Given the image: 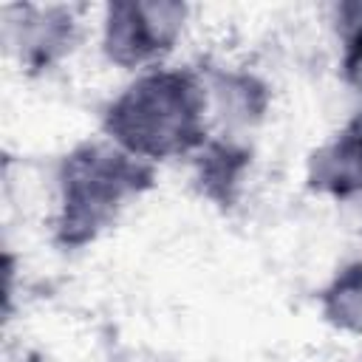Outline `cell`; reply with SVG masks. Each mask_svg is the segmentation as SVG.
Segmentation results:
<instances>
[{"label":"cell","instance_id":"cell-1","mask_svg":"<svg viewBox=\"0 0 362 362\" xmlns=\"http://www.w3.org/2000/svg\"><path fill=\"white\" fill-rule=\"evenodd\" d=\"M209 88L204 71L158 65L136 74L99 116L102 136L150 164L192 158L209 133Z\"/></svg>","mask_w":362,"mask_h":362},{"label":"cell","instance_id":"cell-2","mask_svg":"<svg viewBox=\"0 0 362 362\" xmlns=\"http://www.w3.org/2000/svg\"><path fill=\"white\" fill-rule=\"evenodd\" d=\"M153 184L156 164L130 156L105 136L74 144L54 170V243L65 252L96 243Z\"/></svg>","mask_w":362,"mask_h":362},{"label":"cell","instance_id":"cell-3","mask_svg":"<svg viewBox=\"0 0 362 362\" xmlns=\"http://www.w3.org/2000/svg\"><path fill=\"white\" fill-rule=\"evenodd\" d=\"M189 6L178 0L107 3L102 14V54L124 71L164 65L184 34Z\"/></svg>","mask_w":362,"mask_h":362},{"label":"cell","instance_id":"cell-4","mask_svg":"<svg viewBox=\"0 0 362 362\" xmlns=\"http://www.w3.org/2000/svg\"><path fill=\"white\" fill-rule=\"evenodd\" d=\"M82 6H8L3 11V42L28 74L57 68L82 37Z\"/></svg>","mask_w":362,"mask_h":362},{"label":"cell","instance_id":"cell-5","mask_svg":"<svg viewBox=\"0 0 362 362\" xmlns=\"http://www.w3.org/2000/svg\"><path fill=\"white\" fill-rule=\"evenodd\" d=\"M305 184L334 201L362 198V113L351 116L308 156Z\"/></svg>","mask_w":362,"mask_h":362},{"label":"cell","instance_id":"cell-6","mask_svg":"<svg viewBox=\"0 0 362 362\" xmlns=\"http://www.w3.org/2000/svg\"><path fill=\"white\" fill-rule=\"evenodd\" d=\"M192 164L201 195L218 206H232L240 198L243 178L252 164V153L238 136L218 133L209 136L206 144L192 156Z\"/></svg>","mask_w":362,"mask_h":362},{"label":"cell","instance_id":"cell-7","mask_svg":"<svg viewBox=\"0 0 362 362\" xmlns=\"http://www.w3.org/2000/svg\"><path fill=\"white\" fill-rule=\"evenodd\" d=\"M322 317L351 334H362V260L342 266L320 291Z\"/></svg>","mask_w":362,"mask_h":362},{"label":"cell","instance_id":"cell-8","mask_svg":"<svg viewBox=\"0 0 362 362\" xmlns=\"http://www.w3.org/2000/svg\"><path fill=\"white\" fill-rule=\"evenodd\" d=\"M339 28V71L345 82L362 96V3L337 8Z\"/></svg>","mask_w":362,"mask_h":362}]
</instances>
